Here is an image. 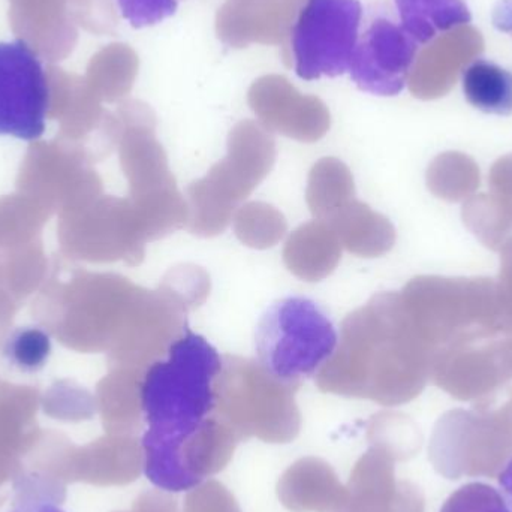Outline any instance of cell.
I'll return each mask as SVG.
<instances>
[{
    "label": "cell",
    "instance_id": "13",
    "mask_svg": "<svg viewBox=\"0 0 512 512\" xmlns=\"http://www.w3.org/2000/svg\"><path fill=\"white\" fill-rule=\"evenodd\" d=\"M490 195H474L463 206V221L492 251L512 237V155L499 159L489 177Z\"/></svg>",
    "mask_w": 512,
    "mask_h": 512
},
{
    "label": "cell",
    "instance_id": "11",
    "mask_svg": "<svg viewBox=\"0 0 512 512\" xmlns=\"http://www.w3.org/2000/svg\"><path fill=\"white\" fill-rule=\"evenodd\" d=\"M483 51V36L469 24L438 36L418 51L408 78L409 90L420 99L447 95L460 72Z\"/></svg>",
    "mask_w": 512,
    "mask_h": 512
},
{
    "label": "cell",
    "instance_id": "6",
    "mask_svg": "<svg viewBox=\"0 0 512 512\" xmlns=\"http://www.w3.org/2000/svg\"><path fill=\"white\" fill-rule=\"evenodd\" d=\"M339 343V334L325 310L310 298L276 301L256 327L258 361L271 376L300 385L318 375Z\"/></svg>",
    "mask_w": 512,
    "mask_h": 512
},
{
    "label": "cell",
    "instance_id": "17",
    "mask_svg": "<svg viewBox=\"0 0 512 512\" xmlns=\"http://www.w3.org/2000/svg\"><path fill=\"white\" fill-rule=\"evenodd\" d=\"M400 26L418 45H427L438 36L471 23L465 0H394Z\"/></svg>",
    "mask_w": 512,
    "mask_h": 512
},
{
    "label": "cell",
    "instance_id": "16",
    "mask_svg": "<svg viewBox=\"0 0 512 512\" xmlns=\"http://www.w3.org/2000/svg\"><path fill=\"white\" fill-rule=\"evenodd\" d=\"M340 245L334 231L325 222L315 221L298 228L286 243V265L295 276L316 282L336 268Z\"/></svg>",
    "mask_w": 512,
    "mask_h": 512
},
{
    "label": "cell",
    "instance_id": "5",
    "mask_svg": "<svg viewBox=\"0 0 512 512\" xmlns=\"http://www.w3.org/2000/svg\"><path fill=\"white\" fill-rule=\"evenodd\" d=\"M297 388L271 376L259 361L224 357L215 385V412L240 439L256 436L271 444H286L300 430L294 400Z\"/></svg>",
    "mask_w": 512,
    "mask_h": 512
},
{
    "label": "cell",
    "instance_id": "28",
    "mask_svg": "<svg viewBox=\"0 0 512 512\" xmlns=\"http://www.w3.org/2000/svg\"><path fill=\"white\" fill-rule=\"evenodd\" d=\"M496 29L511 33L512 36V0H501L493 12Z\"/></svg>",
    "mask_w": 512,
    "mask_h": 512
},
{
    "label": "cell",
    "instance_id": "7",
    "mask_svg": "<svg viewBox=\"0 0 512 512\" xmlns=\"http://www.w3.org/2000/svg\"><path fill=\"white\" fill-rule=\"evenodd\" d=\"M363 6L360 0H304L282 47L301 80L337 77L351 66Z\"/></svg>",
    "mask_w": 512,
    "mask_h": 512
},
{
    "label": "cell",
    "instance_id": "24",
    "mask_svg": "<svg viewBox=\"0 0 512 512\" xmlns=\"http://www.w3.org/2000/svg\"><path fill=\"white\" fill-rule=\"evenodd\" d=\"M123 17L135 29L153 26L176 12L177 0H117Z\"/></svg>",
    "mask_w": 512,
    "mask_h": 512
},
{
    "label": "cell",
    "instance_id": "25",
    "mask_svg": "<svg viewBox=\"0 0 512 512\" xmlns=\"http://www.w3.org/2000/svg\"><path fill=\"white\" fill-rule=\"evenodd\" d=\"M185 512H242L236 499L216 481L195 487L185 502Z\"/></svg>",
    "mask_w": 512,
    "mask_h": 512
},
{
    "label": "cell",
    "instance_id": "27",
    "mask_svg": "<svg viewBox=\"0 0 512 512\" xmlns=\"http://www.w3.org/2000/svg\"><path fill=\"white\" fill-rule=\"evenodd\" d=\"M499 301L512 327V237L501 249V273L496 280Z\"/></svg>",
    "mask_w": 512,
    "mask_h": 512
},
{
    "label": "cell",
    "instance_id": "19",
    "mask_svg": "<svg viewBox=\"0 0 512 512\" xmlns=\"http://www.w3.org/2000/svg\"><path fill=\"white\" fill-rule=\"evenodd\" d=\"M354 200V180L337 159H322L309 177L307 201L318 221H327L340 207Z\"/></svg>",
    "mask_w": 512,
    "mask_h": 512
},
{
    "label": "cell",
    "instance_id": "2",
    "mask_svg": "<svg viewBox=\"0 0 512 512\" xmlns=\"http://www.w3.org/2000/svg\"><path fill=\"white\" fill-rule=\"evenodd\" d=\"M221 369L218 351L188 328L144 370L140 403L149 429L141 441L143 466L159 489L185 492L179 451L215 414Z\"/></svg>",
    "mask_w": 512,
    "mask_h": 512
},
{
    "label": "cell",
    "instance_id": "20",
    "mask_svg": "<svg viewBox=\"0 0 512 512\" xmlns=\"http://www.w3.org/2000/svg\"><path fill=\"white\" fill-rule=\"evenodd\" d=\"M286 222L267 204H248L236 216V233L243 243L252 248H270L282 239Z\"/></svg>",
    "mask_w": 512,
    "mask_h": 512
},
{
    "label": "cell",
    "instance_id": "23",
    "mask_svg": "<svg viewBox=\"0 0 512 512\" xmlns=\"http://www.w3.org/2000/svg\"><path fill=\"white\" fill-rule=\"evenodd\" d=\"M98 66L102 69V78L107 89L114 95H120L129 92L137 77L138 57L126 45H113L102 54Z\"/></svg>",
    "mask_w": 512,
    "mask_h": 512
},
{
    "label": "cell",
    "instance_id": "9",
    "mask_svg": "<svg viewBox=\"0 0 512 512\" xmlns=\"http://www.w3.org/2000/svg\"><path fill=\"white\" fill-rule=\"evenodd\" d=\"M418 44L387 17L372 21L352 54L351 77L363 92L396 96L405 89Z\"/></svg>",
    "mask_w": 512,
    "mask_h": 512
},
{
    "label": "cell",
    "instance_id": "4",
    "mask_svg": "<svg viewBox=\"0 0 512 512\" xmlns=\"http://www.w3.org/2000/svg\"><path fill=\"white\" fill-rule=\"evenodd\" d=\"M276 156L273 138L261 123L243 120L231 131L228 156L188 189L189 230L198 236L222 233L239 203L270 173Z\"/></svg>",
    "mask_w": 512,
    "mask_h": 512
},
{
    "label": "cell",
    "instance_id": "21",
    "mask_svg": "<svg viewBox=\"0 0 512 512\" xmlns=\"http://www.w3.org/2000/svg\"><path fill=\"white\" fill-rule=\"evenodd\" d=\"M453 173L448 174L433 162L427 174L429 188L445 200L459 201L480 186V170L468 156L454 153Z\"/></svg>",
    "mask_w": 512,
    "mask_h": 512
},
{
    "label": "cell",
    "instance_id": "8",
    "mask_svg": "<svg viewBox=\"0 0 512 512\" xmlns=\"http://www.w3.org/2000/svg\"><path fill=\"white\" fill-rule=\"evenodd\" d=\"M50 87L26 41L0 42V135L33 141L45 131Z\"/></svg>",
    "mask_w": 512,
    "mask_h": 512
},
{
    "label": "cell",
    "instance_id": "22",
    "mask_svg": "<svg viewBox=\"0 0 512 512\" xmlns=\"http://www.w3.org/2000/svg\"><path fill=\"white\" fill-rule=\"evenodd\" d=\"M441 512H512L498 489L484 483L460 487L445 502Z\"/></svg>",
    "mask_w": 512,
    "mask_h": 512
},
{
    "label": "cell",
    "instance_id": "15",
    "mask_svg": "<svg viewBox=\"0 0 512 512\" xmlns=\"http://www.w3.org/2000/svg\"><path fill=\"white\" fill-rule=\"evenodd\" d=\"M349 252L361 256H379L393 248L396 233L384 216L366 204L349 201L324 221Z\"/></svg>",
    "mask_w": 512,
    "mask_h": 512
},
{
    "label": "cell",
    "instance_id": "1",
    "mask_svg": "<svg viewBox=\"0 0 512 512\" xmlns=\"http://www.w3.org/2000/svg\"><path fill=\"white\" fill-rule=\"evenodd\" d=\"M433 361L402 295L384 292L345 319L336 351L316 376L327 393L399 405L423 390Z\"/></svg>",
    "mask_w": 512,
    "mask_h": 512
},
{
    "label": "cell",
    "instance_id": "26",
    "mask_svg": "<svg viewBox=\"0 0 512 512\" xmlns=\"http://www.w3.org/2000/svg\"><path fill=\"white\" fill-rule=\"evenodd\" d=\"M41 489L42 484L38 481H26L20 490V498L8 512H66Z\"/></svg>",
    "mask_w": 512,
    "mask_h": 512
},
{
    "label": "cell",
    "instance_id": "10",
    "mask_svg": "<svg viewBox=\"0 0 512 512\" xmlns=\"http://www.w3.org/2000/svg\"><path fill=\"white\" fill-rule=\"evenodd\" d=\"M252 111L265 129L300 141H316L330 129L327 105L312 95L298 92L282 75H264L248 93Z\"/></svg>",
    "mask_w": 512,
    "mask_h": 512
},
{
    "label": "cell",
    "instance_id": "14",
    "mask_svg": "<svg viewBox=\"0 0 512 512\" xmlns=\"http://www.w3.org/2000/svg\"><path fill=\"white\" fill-rule=\"evenodd\" d=\"M280 501L294 512H330L343 498L345 487L330 465L319 459H303L280 478Z\"/></svg>",
    "mask_w": 512,
    "mask_h": 512
},
{
    "label": "cell",
    "instance_id": "29",
    "mask_svg": "<svg viewBox=\"0 0 512 512\" xmlns=\"http://www.w3.org/2000/svg\"><path fill=\"white\" fill-rule=\"evenodd\" d=\"M499 492L512 511V456L507 460L498 475Z\"/></svg>",
    "mask_w": 512,
    "mask_h": 512
},
{
    "label": "cell",
    "instance_id": "12",
    "mask_svg": "<svg viewBox=\"0 0 512 512\" xmlns=\"http://www.w3.org/2000/svg\"><path fill=\"white\" fill-rule=\"evenodd\" d=\"M304 0H225L216 33L227 47L285 45Z\"/></svg>",
    "mask_w": 512,
    "mask_h": 512
},
{
    "label": "cell",
    "instance_id": "18",
    "mask_svg": "<svg viewBox=\"0 0 512 512\" xmlns=\"http://www.w3.org/2000/svg\"><path fill=\"white\" fill-rule=\"evenodd\" d=\"M463 92L472 107L487 114L512 113V74L486 59H475L463 71Z\"/></svg>",
    "mask_w": 512,
    "mask_h": 512
},
{
    "label": "cell",
    "instance_id": "3",
    "mask_svg": "<svg viewBox=\"0 0 512 512\" xmlns=\"http://www.w3.org/2000/svg\"><path fill=\"white\" fill-rule=\"evenodd\" d=\"M400 295L435 360L460 349L512 339L496 280L417 277Z\"/></svg>",
    "mask_w": 512,
    "mask_h": 512
}]
</instances>
